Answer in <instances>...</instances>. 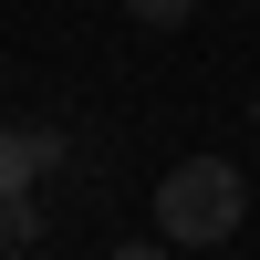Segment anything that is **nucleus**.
Wrapping results in <instances>:
<instances>
[{
  "label": "nucleus",
  "instance_id": "obj_1",
  "mask_svg": "<svg viewBox=\"0 0 260 260\" xmlns=\"http://www.w3.org/2000/svg\"><path fill=\"white\" fill-rule=\"evenodd\" d=\"M240 219H250V177L229 156H187L156 177V240L167 250H219V240H240Z\"/></svg>",
  "mask_w": 260,
  "mask_h": 260
},
{
  "label": "nucleus",
  "instance_id": "obj_2",
  "mask_svg": "<svg viewBox=\"0 0 260 260\" xmlns=\"http://www.w3.org/2000/svg\"><path fill=\"white\" fill-rule=\"evenodd\" d=\"M62 156H73V136H52V125H0V198H31V177Z\"/></svg>",
  "mask_w": 260,
  "mask_h": 260
},
{
  "label": "nucleus",
  "instance_id": "obj_3",
  "mask_svg": "<svg viewBox=\"0 0 260 260\" xmlns=\"http://www.w3.org/2000/svg\"><path fill=\"white\" fill-rule=\"evenodd\" d=\"M42 229H52L42 198H0V260H11V250H42Z\"/></svg>",
  "mask_w": 260,
  "mask_h": 260
},
{
  "label": "nucleus",
  "instance_id": "obj_4",
  "mask_svg": "<svg viewBox=\"0 0 260 260\" xmlns=\"http://www.w3.org/2000/svg\"><path fill=\"white\" fill-rule=\"evenodd\" d=\"M187 11H198V0H125V21H146V31H177Z\"/></svg>",
  "mask_w": 260,
  "mask_h": 260
},
{
  "label": "nucleus",
  "instance_id": "obj_5",
  "mask_svg": "<svg viewBox=\"0 0 260 260\" xmlns=\"http://www.w3.org/2000/svg\"><path fill=\"white\" fill-rule=\"evenodd\" d=\"M115 260H177V250H167V240H136V250H115Z\"/></svg>",
  "mask_w": 260,
  "mask_h": 260
}]
</instances>
